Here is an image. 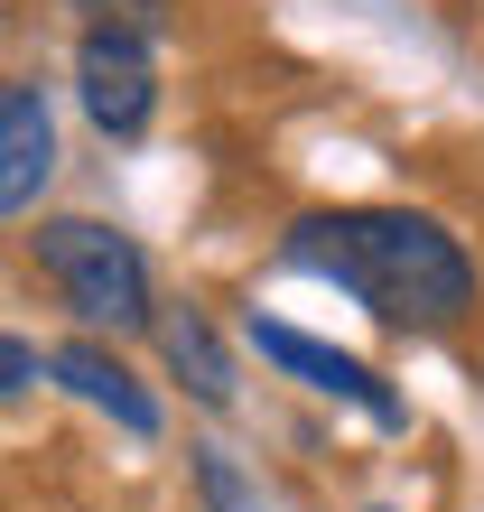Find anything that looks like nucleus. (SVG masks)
Instances as JSON below:
<instances>
[{"mask_svg": "<svg viewBox=\"0 0 484 512\" xmlns=\"http://www.w3.org/2000/svg\"><path fill=\"white\" fill-rule=\"evenodd\" d=\"M280 261L363 298L391 336H447L475 317V252L419 205H317L280 233Z\"/></svg>", "mask_w": 484, "mask_h": 512, "instance_id": "nucleus-1", "label": "nucleus"}, {"mask_svg": "<svg viewBox=\"0 0 484 512\" xmlns=\"http://www.w3.org/2000/svg\"><path fill=\"white\" fill-rule=\"evenodd\" d=\"M28 261H38V280L75 308L84 336H140V326L159 317L149 252L121 224H103V215H47L28 233Z\"/></svg>", "mask_w": 484, "mask_h": 512, "instance_id": "nucleus-2", "label": "nucleus"}, {"mask_svg": "<svg viewBox=\"0 0 484 512\" xmlns=\"http://www.w3.org/2000/svg\"><path fill=\"white\" fill-rule=\"evenodd\" d=\"M75 103L103 140H140L159 122V56L131 28H84L75 38Z\"/></svg>", "mask_w": 484, "mask_h": 512, "instance_id": "nucleus-3", "label": "nucleus"}, {"mask_svg": "<svg viewBox=\"0 0 484 512\" xmlns=\"http://www.w3.org/2000/svg\"><path fill=\"white\" fill-rule=\"evenodd\" d=\"M252 354H261V364H280V373H298L317 401L363 410L373 429H410V401H401V391H391L373 364H354V354L317 345V336H298V326H280V317H252Z\"/></svg>", "mask_w": 484, "mask_h": 512, "instance_id": "nucleus-4", "label": "nucleus"}, {"mask_svg": "<svg viewBox=\"0 0 484 512\" xmlns=\"http://www.w3.org/2000/svg\"><path fill=\"white\" fill-rule=\"evenodd\" d=\"M47 373L75 391L84 410H103L112 429H131V438H159V391H140V373L121 364V354L103 336H75V345H56L47 354Z\"/></svg>", "mask_w": 484, "mask_h": 512, "instance_id": "nucleus-5", "label": "nucleus"}, {"mask_svg": "<svg viewBox=\"0 0 484 512\" xmlns=\"http://www.w3.org/2000/svg\"><path fill=\"white\" fill-rule=\"evenodd\" d=\"M47 177H56V112L38 84H10L0 94V224L28 215L47 196Z\"/></svg>", "mask_w": 484, "mask_h": 512, "instance_id": "nucleus-6", "label": "nucleus"}, {"mask_svg": "<svg viewBox=\"0 0 484 512\" xmlns=\"http://www.w3.org/2000/svg\"><path fill=\"white\" fill-rule=\"evenodd\" d=\"M149 336H159V354H168V373L187 382V401H205V410H233V354H224V336L205 326V308H159L149 317Z\"/></svg>", "mask_w": 484, "mask_h": 512, "instance_id": "nucleus-7", "label": "nucleus"}, {"mask_svg": "<svg viewBox=\"0 0 484 512\" xmlns=\"http://www.w3.org/2000/svg\"><path fill=\"white\" fill-rule=\"evenodd\" d=\"M187 457H196V503H205V512H270V503L252 494V475H242L224 447H187Z\"/></svg>", "mask_w": 484, "mask_h": 512, "instance_id": "nucleus-8", "label": "nucleus"}, {"mask_svg": "<svg viewBox=\"0 0 484 512\" xmlns=\"http://www.w3.org/2000/svg\"><path fill=\"white\" fill-rule=\"evenodd\" d=\"M66 10L84 28H131V38H159V28L177 19V0H66Z\"/></svg>", "mask_w": 484, "mask_h": 512, "instance_id": "nucleus-9", "label": "nucleus"}, {"mask_svg": "<svg viewBox=\"0 0 484 512\" xmlns=\"http://www.w3.org/2000/svg\"><path fill=\"white\" fill-rule=\"evenodd\" d=\"M38 382H47V354L28 336H0V401H19V391H38Z\"/></svg>", "mask_w": 484, "mask_h": 512, "instance_id": "nucleus-10", "label": "nucleus"}, {"mask_svg": "<svg viewBox=\"0 0 484 512\" xmlns=\"http://www.w3.org/2000/svg\"><path fill=\"white\" fill-rule=\"evenodd\" d=\"M0 94H10V84H0Z\"/></svg>", "mask_w": 484, "mask_h": 512, "instance_id": "nucleus-11", "label": "nucleus"}, {"mask_svg": "<svg viewBox=\"0 0 484 512\" xmlns=\"http://www.w3.org/2000/svg\"><path fill=\"white\" fill-rule=\"evenodd\" d=\"M382 512H391V503H382Z\"/></svg>", "mask_w": 484, "mask_h": 512, "instance_id": "nucleus-12", "label": "nucleus"}]
</instances>
